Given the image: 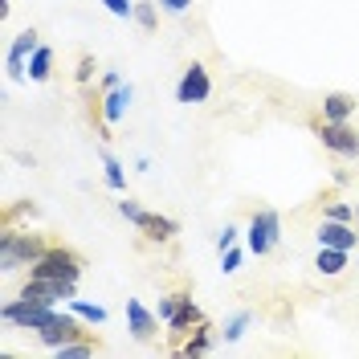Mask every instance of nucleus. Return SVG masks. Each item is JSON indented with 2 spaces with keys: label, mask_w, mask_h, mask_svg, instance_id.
<instances>
[{
  "label": "nucleus",
  "mask_w": 359,
  "mask_h": 359,
  "mask_svg": "<svg viewBox=\"0 0 359 359\" xmlns=\"http://www.w3.org/2000/svg\"><path fill=\"white\" fill-rule=\"evenodd\" d=\"M49 245H53V241H49L45 233H17V229H4V237H0V269L13 273V269H21V266H33Z\"/></svg>",
  "instance_id": "obj_1"
},
{
  "label": "nucleus",
  "mask_w": 359,
  "mask_h": 359,
  "mask_svg": "<svg viewBox=\"0 0 359 359\" xmlns=\"http://www.w3.org/2000/svg\"><path fill=\"white\" fill-rule=\"evenodd\" d=\"M82 273H86V257H82L78 249L62 245V241H53V245L29 266V278H69V282H78Z\"/></svg>",
  "instance_id": "obj_2"
},
{
  "label": "nucleus",
  "mask_w": 359,
  "mask_h": 359,
  "mask_svg": "<svg viewBox=\"0 0 359 359\" xmlns=\"http://www.w3.org/2000/svg\"><path fill=\"white\" fill-rule=\"evenodd\" d=\"M118 212L127 217V221L147 237V241H176V233H180V224L172 221V217H159V212H147L143 204H135V201H118Z\"/></svg>",
  "instance_id": "obj_3"
},
{
  "label": "nucleus",
  "mask_w": 359,
  "mask_h": 359,
  "mask_svg": "<svg viewBox=\"0 0 359 359\" xmlns=\"http://www.w3.org/2000/svg\"><path fill=\"white\" fill-rule=\"evenodd\" d=\"M0 318L8 323V327H21V331H41L49 327L57 311L53 306H41V302H25V298H8L4 306H0Z\"/></svg>",
  "instance_id": "obj_4"
},
{
  "label": "nucleus",
  "mask_w": 359,
  "mask_h": 359,
  "mask_svg": "<svg viewBox=\"0 0 359 359\" xmlns=\"http://www.w3.org/2000/svg\"><path fill=\"white\" fill-rule=\"evenodd\" d=\"M311 131L318 135V143L335 156H347V159H359V131L347 127V123H331V118H314Z\"/></svg>",
  "instance_id": "obj_5"
},
{
  "label": "nucleus",
  "mask_w": 359,
  "mask_h": 359,
  "mask_svg": "<svg viewBox=\"0 0 359 359\" xmlns=\"http://www.w3.org/2000/svg\"><path fill=\"white\" fill-rule=\"evenodd\" d=\"M74 290H78V282H69V278H29L17 298H25V302H41V306H57L62 298L69 302Z\"/></svg>",
  "instance_id": "obj_6"
},
{
  "label": "nucleus",
  "mask_w": 359,
  "mask_h": 359,
  "mask_svg": "<svg viewBox=\"0 0 359 359\" xmlns=\"http://www.w3.org/2000/svg\"><path fill=\"white\" fill-rule=\"evenodd\" d=\"M249 249L262 257V253H269V249L282 241V217L273 212V208H257L253 212V221H249V233H245Z\"/></svg>",
  "instance_id": "obj_7"
},
{
  "label": "nucleus",
  "mask_w": 359,
  "mask_h": 359,
  "mask_svg": "<svg viewBox=\"0 0 359 359\" xmlns=\"http://www.w3.org/2000/svg\"><path fill=\"white\" fill-rule=\"evenodd\" d=\"M37 339H41L45 347H53V351H57V347H66V343H74V339H94V331H86V327L78 323V314H74V311H69V314L57 311V318H53L49 327H41Z\"/></svg>",
  "instance_id": "obj_8"
},
{
  "label": "nucleus",
  "mask_w": 359,
  "mask_h": 359,
  "mask_svg": "<svg viewBox=\"0 0 359 359\" xmlns=\"http://www.w3.org/2000/svg\"><path fill=\"white\" fill-rule=\"evenodd\" d=\"M208 94H212V78H208V69H204L201 62H192L176 82V102L196 107V102H208Z\"/></svg>",
  "instance_id": "obj_9"
},
{
  "label": "nucleus",
  "mask_w": 359,
  "mask_h": 359,
  "mask_svg": "<svg viewBox=\"0 0 359 359\" xmlns=\"http://www.w3.org/2000/svg\"><path fill=\"white\" fill-rule=\"evenodd\" d=\"M37 45H41L37 29H25V33H17V37H13L8 53H4V66H8V78H13V82H21V78H25V69H29V57L37 53Z\"/></svg>",
  "instance_id": "obj_10"
},
{
  "label": "nucleus",
  "mask_w": 359,
  "mask_h": 359,
  "mask_svg": "<svg viewBox=\"0 0 359 359\" xmlns=\"http://www.w3.org/2000/svg\"><path fill=\"white\" fill-rule=\"evenodd\" d=\"M127 327H131V335L139 339V343H151V339L159 335V314H151L139 298H131V302H127Z\"/></svg>",
  "instance_id": "obj_11"
},
{
  "label": "nucleus",
  "mask_w": 359,
  "mask_h": 359,
  "mask_svg": "<svg viewBox=\"0 0 359 359\" xmlns=\"http://www.w3.org/2000/svg\"><path fill=\"white\" fill-rule=\"evenodd\" d=\"M318 245H331V249H355L359 245V233L347 221H327L318 224Z\"/></svg>",
  "instance_id": "obj_12"
},
{
  "label": "nucleus",
  "mask_w": 359,
  "mask_h": 359,
  "mask_svg": "<svg viewBox=\"0 0 359 359\" xmlns=\"http://www.w3.org/2000/svg\"><path fill=\"white\" fill-rule=\"evenodd\" d=\"M196 323H204L201 306H196L192 298H184V302H180V311L172 314V318H168V331H172V347H180V339L188 335V331H192Z\"/></svg>",
  "instance_id": "obj_13"
},
{
  "label": "nucleus",
  "mask_w": 359,
  "mask_h": 359,
  "mask_svg": "<svg viewBox=\"0 0 359 359\" xmlns=\"http://www.w3.org/2000/svg\"><path fill=\"white\" fill-rule=\"evenodd\" d=\"M355 107H359L355 94H343V90L323 94V118H331V123H347V118L355 114Z\"/></svg>",
  "instance_id": "obj_14"
},
{
  "label": "nucleus",
  "mask_w": 359,
  "mask_h": 359,
  "mask_svg": "<svg viewBox=\"0 0 359 359\" xmlns=\"http://www.w3.org/2000/svg\"><path fill=\"white\" fill-rule=\"evenodd\" d=\"M208 347H212V323L204 318V323H196V327L184 335V343H180L176 351H180V355H204Z\"/></svg>",
  "instance_id": "obj_15"
},
{
  "label": "nucleus",
  "mask_w": 359,
  "mask_h": 359,
  "mask_svg": "<svg viewBox=\"0 0 359 359\" xmlns=\"http://www.w3.org/2000/svg\"><path fill=\"white\" fill-rule=\"evenodd\" d=\"M127 107H131V86H123V82H118L114 90L102 94V114H107V123H118V118L127 114Z\"/></svg>",
  "instance_id": "obj_16"
},
{
  "label": "nucleus",
  "mask_w": 359,
  "mask_h": 359,
  "mask_svg": "<svg viewBox=\"0 0 359 359\" xmlns=\"http://www.w3.org/2000/svg\"><path fill=\"white\" fill-rule=\"evenodd\" d=\"M347 253H351V249H331V245H318L314 269H318V273H327V278H335V273H343V266H347Z\"/></svg>",
  "instance_id": "obj_17"
},
{
  "label": "nucleus",
  "mask_w": 359,
  "mask_h": 359,
  "mask_svg": "<svg viewBox=\"0 0 359 359\" xmlns=\"http://www.w3.org/2000/svg\"><path fill=\"white\" fill-rule=\"evenodd\" d=\"M49 74H53V49L37 45V53L29 57V82H49Z\"/></svg>",
  "instance_id": "obj_18"
},
{
  "label": "nucleus",
  "mask_w": 359,
  "mask_h": 359,
  "mask_svg": "<svg viewBox=\"0 0 359 359\" xmlns=\"http://www.w3.org/2000/svg\"><path fill=\"white\" fill-rule=\"evenodd\" d=\"M135 25L143 29V33H156L159 29V13L151 0H135Z\"/></svg>",
  "instance_id": "obj_19"
},
{
  "label": "nucleus",
  "mask_w": 359,
  "mask_h": 359,
  "mask_svg": "<svg viewBox=\"0 0 359 359\" xmlns=\"http://www.w3.org/2000/svg\"><path fill=\"white\" fill-rule=\"evenodd\" d=\"M102 176H107V184H111L114 192H123L127 188V176H123V163L111 156V151H102Z\"/></svg>",
  "instance_id": "obj_20"
},
{
  "label": "nucleus",
  "mask_w": 359,
  "mask_h": 359,
  "mask_svg": "<svg viewBox=\"0 0 359 359\" xmlns=\"http://www.w3.org/2000/svg\"><path fill=\"white\" fill-rule=\"evenodd\" d=\"M69 311L78 314V318H86V323H107V311L94 306V302H82V298H69Z\"/></svg>",
  "instance_id": "obj_21"
},
{
  "label": "nucleus",
  "mask_w": 359,
  "mask_h": 359,
  "mask_svg": "<svg viewBox=\"0 0 359 359\" xmlns=\"http://www.w3.org/2000/svg\"><path fill=\"white\" fill-rule=\"evenodd\" d=\"M184 298H188V290H172V294H163V298H159V318L168 323V318H172V314L180 311V302H184Z\"/></svg>",
  "instance_id": "obj_22"
},
{
  "label": "nucleus",
  "mask_w": 359,
  "mask_h": 359,
  "mask_svg": "<svg viewBox=\"0 0 359 359\" xmlns=\"http://www.w3.org/2000/svg\"><path fill=\"white\" fill-rule=\"evenodd\" d=\"M323 217H327V221H355V208H351V204H339V201H331L327 204V212H323Z\"/></svg>",
  "instance_id": "obj_23"
},
{
  "label": "nucleus",
  "mask_w": 359,
  "mask_h": 359,
  "mask_svg": "<svg viewBox=\"0 0 359 359\" xmlns=\"http://www.w3.org/2000/svg\"><path fill=\"white\" fill-rule=\"evenodd\" d=\"M245 327H249V311H241L233 323H229V327H224V339H229V343H237V339L245 335Z\"/></svg>",
  "instance_id": "obj_24"
},
{
  "label": "nucleus",
  "mask_w": 359,
  "mask_h": 359,
  "mask_svg": "<svg viewBox=\"0 0 359 359\" xmlns=\"http://www.w3.org/2000/svg\"><path fill=\"white\" fill-rule=\"evenodd\" d=\"M107 8H111V17H118V21H131L135 17V4L131 0H102Z\"/></svg>",
  "instance_id": "obj_25"
},
{
  "label": "nucleus",
  "mask_w": 359,
  "mask_h": 359,
  "mask_svg": "<svg viewBox=\"0 0 359 359\" xmlns=\"http://www.w3.org/2000/svg\"><path fill=\"white\" fill-rule=\"evenodd\" d=\"M94 57H90V53H82V57H78V82H82V86H90V78H94Z\"/></svg>",
  "instance_id": "obj_26"
},
{
  "label": "nucleus",
  "mask_w": 359,
  "mask_h": 359,
  "mask_svg": "<svg viewBox=\"0 0 359 359\" xmlns=\"http://www.w3.org/2000/svg\"><path fill=\"white\" fill-rule=\"evenodd\" d=\"M224 273H233V269H241V249H224Z\"/></svg>",
  "instance_id": "obj_27"
},
{
  "label": "nucleus",
  "mask_w": 359,
  "mask_h": 359,
  "mask_svg": "<svg viewBox=\"0 0 359 359\" xmlns=\"http://www.w3.org/2000/svg\"><path fill=\"white\" fill-rule=\"evenodd\" d=\"M233 241H237V229H233V224H224V233L217 237V245H221V253H224V249H233Z\"/></svg>",
  "instance_id": "obj_28"
},
{
  "label": "nucleus",
  "mask_w": 359,
  "mask_h": 359,
  "mask_svg": "<svg viewBox=\"0 0 359 359\" xmlns=\"http://www.w3.org/2000/svg\"><path fill=\"white\" fill-rule=\"evenodd\" d=\"M159 4H163L168 13H188V8H192V0H159Z\"/></svg>",
  "instance_id": "obj_29"
},
{
  "label": "nucleus",
  "mask_w": 359,
  "mask_h": 359,
  "mask_svg": "<svg viewBox=\"0 0 359 359\" xmlns=\"http://www.w3.org/2000/svg\"><path fill=\"white\" fill-rule=\"evenodd\" d=\"M118 86V74H114V69H107V74H102V94H107V90H114Z\"/></svg>",
  "instance_id": "obj_30"
},
{
  "label": "nucleus",
  "mask_w": 359,
  "mask_h": 359,
  "mask_svg": "<svg viewBox=\"0 0 359 359\" xmlns=\"http://www.w3.org/2000/svg\"><path fill=\"white\" fill-rule=\"evenodd\" d=\"M355 229H359V204H355Z\"/></svg>",
  "instance_id": "obj_31"
}]
</instances>
